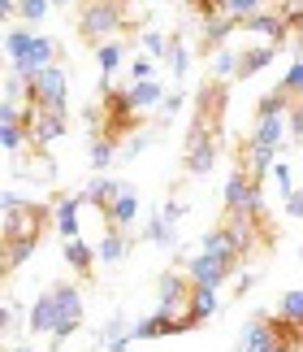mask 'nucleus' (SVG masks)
<instances>
[{"instance_id": "obj_1", "label": "nucleus", "mask_w": 303, "mask_h": 352, "mask_svg": "<svg viewBox=\"0 0 303 352\" xmlns=\"http://www.w3.org/2000/svg\"><path fill=\"white\" fill-rule=\"evenodd\" d=\"M226 83H204L199 91V109H195V122H191V135H186V157L182 166L186 174H208L217 166V153H221V122H226Z\"/></svg>"}, {"instance_id": "obj_2", "label": "nucleus", "mask_w": 303, "mask_h": 352, "mask_svg": "<svg viewBox=\"0 0 303 352\" xmlns=\"http://www.w3.org/2000/svg\"><path fill=\"white\" fill-rule=\"evenodd\" d=\"M48 226H52V209L44 205V200H22V205H13V209L5 213L0 239H5V243H13V239H22V243H39Z\"/></svg>"}, {"instance_id": "obj_3", "label": "nucleus", "mask_w": 303, "mask_h": 352, "mask_svg": "<svg viewBox=\"0 0 303 352\" xmlns=\"http://www.w3.org/2000/svg\"><path fill=\"white\" fill-rule=\"evenodd\" d=\"M65 96H70V78H65V70H61L57 61L22 78V104H39V109H65Z\"/></svg>"}, {"instance_id": "obj_4", "label": "nucleus", "mask_w": 303, "mask_h": 352, "mask_svg": "<svg viewBox=\"0 0 303 352\" xmlns=\"http://www.w3.org/2000/svg\"><path fill=\"white\" fill-rule=\"evenodd\" d=\"M126 31V9H121V0H87L78 13V35L91 39V44H100V39Z\"/></svg>"}, {"instance_id": "obj_5", "label": "nucleus", "mask_w": 303, "mask_h": 352, "mask_svg": "<svg viewBox=\"0 0 303 352\" xmlns=\"http://www.w3.org/2000/svg\"><path fill=\"white\" fill-rule=\"evenodd\" d=\"M52 305H57V322H52V344H65L70 335L82 327V296H78V287L74 283H52Z\"/></svg>"}, {"instance_id": "obj_6", "label": "nucleus", "mask_w": 303, "mask_h": 352, "mask_svg": "<svg viewBox=\"0 0 303 352\" xmlns=\"http://www.w3.org/2000/svg\"><path fill=\"white\" fill-rule=\"evenodd\" d=\"M186 331H195V322L186 314H165V309H156L152 318L130 327V340H165V335H186Z\"/></svg>"}, {"instance_id": "obj_7", "label": "nucleus", "mask_w": 303, "mask_h": 352, "mask_svg": "<svg viewBox=\"0 0 303 352\" xmlns=\"http://www.w3.org/2000/svg\"><path fill=\"white\" fill-rule=\"evenodd\" d=\"M65 126H70L65 109H39V104H35V122H31V131H26V144L44 148V144H52V140H61Z\"/></svg>"}, {"instance_id": "obj_8", "label": "nucleus", "mask_w": 303, "mask_h": 352, "mask_svg": "<svg viewBox=\"0 0 303 352\" xmlns=\"http://www.w3.org/2000/svg\"><path fill=\"white\" fill-rule=\"evenodd\" d=\"M230 274H234V270H230L226 261H217V256H204V252H195V256L186 261V278L195 283V287H213V292H217Z\"/></svg>"}, {"instance_id": "obj_9", "label": "nucleus", "mask_w": 303, "mask_h": 352, "mask_svg": "<svg viewBox=\"0 0 303 352\" xmlns=\"http://www.w3.org/2000/svg\"><path fill=\"white\" fill-rule=\"evenodd\" d=\"M282 135H286L282 113L278 118H256V131L247 135V144H252V153H260L265 161H273V157H278V148H282Z\"/></svg>"}, {"instance_id": "obj_10", "label": "nucleus", "mask_w": 303, "mask_h": 352, "mask_svg": "<svg viewBox=\"0 0 303 352\" xmlns=\"http://www.w3.org/2000/svg\"><path fill=\"white\" fill-rule=\"evenodd\" d=\"M52 57H57V44H52L48 35H31V44H26V52L18 61H13V74L26 78V74H35V70H44V65H52Z\"/></svg>"}, {"instance_id": "obj_11", "label": "nucleus", "mask_w": 303, "mask_h": 352, "mask_svg": "<svg viewBox=\"0 0 303 352\" xmlns=\"http://www.w3.org/2000/svg\"><path fill=\"white\" fill-rule=\"evenodd\" d=\"M156 296H160V309L165 314H186V300H191V278L186 274H160L156 283Z\"/></svg>"}, {"instance_id": "obj_12", "label": "nucleus", "mask_w": 303, "mask_h": 352, "mask_svg": "<svg viewBox=\"0 0 303 352\" xmlns=\"http://www.w3.org/2000/svg\"><path fill=\"white\" fill-rule=\"evenodd\" d=\"M234 31H256V35H269V39H273V48H282L286 39H291V35H286V26H282V18H278L273 9H256L252 18H243L239 26H234Z\"/></svg>"}, {"instance_id": "obj_13", "label": "nucleus", "mask_w": 303, "mask_h": 352, "mask_svg": "<svg viewBox=\"0 0 303 352\" xmlns=\"http://www.w3.org/2000/svg\"><path fill=\"white\" fill-rule=\"evenodd\" d=\"M100 218H104V226H113V231H130L134 218H139V196H134L130 187H126V192H121L113 205L100 213Z\"/></svg>"}, {"instance_id": "obj_14", "label": "nucleus", "mask_w": 303, "mask_h": 352, "mask_svg": "<svg viewBox=\"0 0 303 352\" xmlns=\"http://www.w3.org/2000/svg\"><path fill=\"white\" fill-rule=\"evenodd\" d=\"M269 331H273V352H303V322L269 314Z\"/></svg>"}, {"instance_id": "obj_15", "label": "nucleus", "mask_w": 303, "mask_h": 352, "mask_svg": "<svg viewBox=\"0 0 303 352\" xmlns=\"http://www.w3.org/2000/svg\"><path fill=\"white\" fill-rule=\"evenodd\" d=\"M61 252H65V265H70L82 283H87V278L95 274V252H91L82 239H65V248H61Z\"/></svg>"}, {"instance_id": "obj_16", "label": "nucleus", "mask_w": 303, "mask_h": 352, "mask_svg": "<svg viewBox=\"0 0 303 352\" xmlns=\"http://www.w3.org/2000/svg\"><path fill=\"white\" fill-rule=\"evenodd\" d=\"M121 192H126V183H117V179H95L91 187H87V192H78L82 196V205H95V209H108V205H113V200L121 196Z\"/></svg>"}, {"instance_id": "obj_17", "label": "nucleus", "mask_w": 303, "mask_h": 352, "mask_svg": "<svg viewBox=\"0 0 303 352\" xmlns=\"http://www.w3.org/2000/svg\"><path fill=\"white\" fill-rule=\"evenodd\" d=\"M243 352H273V331H269V314H256L243 331Z\"/></svg>"}, {"instance_id": "obj_18", "label": "nucleus", "mask_w": 303, "mask_h": 352, "mask_svg": "<svg viewBox=\"0 0 303 352\" xmlns=\"http://www.w3.org/2000/svg\"><path fill=\"white\" fill-rule=\"evenodd\" d=\"M217 314V292L213 287H195V283H191V300H186V318L195 322V327H204V322H208Z\"/></svg>"}, {"instance_id": "obj_19", "label": "nucleus", "mask_w": 303, "mask_h": 352, "mask_svg": "<svg viewBox=\"0 0 303 352\" xmlns=\"http://www.w3.org/2000/svg\"><path fill=\"white\" fill-rule=\"evenodd\" d=\"M273 44H260V48H247L239 61H234V78H252V74H260L265 65H273Z\"/></svg>"}, {"instance_id": "obj_20", "label": "nucleus", "mask_w": 303, "mask_h": 352, "mask_svg": "<svg viewBox=\"0 0 303 352\" xmlns=\"http://www.w3.org/2000/svg\"><path fill=\"white\" fill-rule=\"evenodd\" d=\"M78 205H82V196H65L61 205L52 209V222H57L61 239H78Z\"/></svg>"}, {"instance_id": "obj_21", "label": "nucleus", "mask_w": 303, "mask_h": 352, "mask_svg": "<svg viewBox=\"0 0 303 352\" xmlns=\"http://www.w3.org/2000/svg\"><path fill=\"white\" fill-rule=\"evenodd\" d=\"M234 31V22L230 18H208L204 22V39H199V57H213V52H221L226 44V35Z\"/></svg>"}, {"instance_id": "obj_22", "label": "nucleus", "mask_w": 303, "mask_h": 352, "mask_svg": "<svg viewBox=\"0 0 303 352\" xmlns=\"http://www.w3.org/2000/svg\"><path fill=\"white\" fill-rule=\"evenodd\" d=\"M126 100H130V109L139 113V109H152V104H160V100H165V91H160L156 78H143V83H130V87H126Z\"/></svg>"}, {"instance_id": "obj_23", "label": "nucleus", "mask_w": 303, "mask_h": 352, "mask_svg": "<svg viewBox=\"0 0 303 352\" xmlns=\"http://www.w3.org/2000/svg\"><path fill=\"white\" fill-rule=\"evenodd\" d=\"M52 322H57V305H52V292H44L31 305V335H48Z\"/></svg>"}, {"instance_id": "obj_24", "label": "nucleus", "mask_w": 303, "mask_h": 352, "mask_svg": "<svg viewBox=\"0 0 303 352\" xmlns=\"http://www.w3.org/2000/svg\"><path fill=\"white\" fill-rule=\"evenodd\" d=\"M126 248H130L126 231H113V226H108V231H104V243H100V248H91V252L100 256V261L113 265V261H121V256H126Z\"/></svg>"}, {"instance_id": "obj_25", "label": "nucleus", "mask_w": 303, "mask_h": 352, "mask_svg": "<svg viewBox=\"0 0 303 352\" xmlns=\"http://www.w3.org/2000/svg\"><path fill=\"white\" fill-rule=\"evenodd\" d=\"M291 104H299V100H286L282 91L273 87V91H265V96L256 100V118H278V113H286V109H291Z\"/></svg>"}, {"instance_id": "obj_26", "label": "nucleus", "mask_w": 303, "mask_h": 352, "mask_svg": "<svg viewBox=\"0 0 303 352\" xmlns=\"http://www.w3.org/2000/svg\"><path fill=\"white\" fill-rule=\"evenodd\" d=\"M0 248H5V270H9V274H13V270H18V265H26V261H31L35 243H22V239H13V243H5V239H0Z\"/></svg>"}, {"instance_id": "obj_27", "label": "nucleus", "mask_w": 303, "mask_h": 352, "mask_svg": "<svg viewBox=\"0 0 303 352\" xmlns=\"http://www.w3.org/2000/svg\"><path fill=\"white\" fill-rule=\"evenodd\" d=\"M95 57H100V70L104 74H113L117 65H121V44H117V39H104V44H95Z\"/></svg>"}, {"instance_id": "obj_28", "label": "nucleus", "mask_w": 303, "mask_h": 352, "mask_svg": "<svg viewBox=\"0 0 303 352\" xmlns=\"http://www.w3.org/2000/svg\"><path fill=\"white\" fill-rule=\"evenodd\" d=\"M278 91H282L286 100H303V96H299V91H303V65H299V61L291 65V70H286V78L278 83Z\"/></svg>"}, {"instance_id": "obj_29", "label": "nucleus", "mask_w": 303, "mask_h": 352, "mask_svg": "<svg viewBox=\"0 0 303 352\" xmlns=\"http://www.w3.org/2000/svg\"><path fill=\"white\" fill-rule=\"evenodd\" d=\"M0 148H5V153H22L26 148V131L18 122H13V126H0Z\"/></svg>"}, {"instance_id": "obj_30", "label": "nucleus", "mask_w": 303, "mask_h": 352, "mask_svg": "<svg viewBox=\"0 0 303 352\" xmlns=\"http://www.w3.org/2000/svg\"><path fill=\"white\" fill-rule=\"evenodd\" d=\"M13 13L26 18V22H39L48 13V0H13Z\"/></svg>"}, {"instance_id": "obj_31", "label": "nucleus", "mask_w": 303, "mask_h": 352, "mask_svg": "<svg viewBox=\"0 0 303 352\" xmlns=\"http://www.w3.org/2000/svg\"><path fill=\"white\" fill-rule=\"evenodd\" d=\"M278 318H291V322H303V296H299V287H291L282 296V314Z\"/></svg>"}, {"instance_id": "obj_32", "label": "nucleus", "mask_w": 303, "mask_h": 352, "mask_svg": "<svg viewBox=\"0 0 303 352\" xmlns=\"http://www.w3.org/2000/svg\"><path fill=\"white\" fill-rule=\"evenodd\" d=\"M165 57H169V70L182 78L186 74V48H182V39H169V48H165Z\"/></svg>"}, {"instance_id": "obj_33", "label": "nucleus", "mask_w": 303, "mask_h": 352, "mask_svg": "<svg viewBox=\"0 0 303 352\" xmlns=\"http://www.w3.org/2000/svg\"><path fill=\"white\" fill-rule=\"evenodd\" d=\"M108 161H113V144H108V140H91V166L104 170Z\"/></svg>"}, {"instance_id": "obj_34", "label": "nucleus", "mask_w": 303, "mask_h": 352, "mask_svg": "<svg viewBox=\"0 0 303 352\" xmlns=\"http://www.w3.org/2000/svg\"><path fill=\"white\" fill-rule=\"evenodd\" d=\"M191 13H195L199 22H208V18H221V0H191Z\"/></svg>"}, {"instance_id": "obj_35", "label": "nucleus", "mask_w": 303, "mask_h": 352, "mask_svg": "<svg viewBox=\"0 0 303 352\" xmlns=\"http://www.w3.org/2000/svg\"><path fill=\"white\" fill-rule=\"evenodd\" d=\"M143 235H147L152 243H169V239H173V226H165L160 218H152V222H147V231H143Z\"/></svg>"}, {"instance_id": "obj_36", "label": "nucleus", "mask_w": 303, "mask_h": 352, "mask_svg": "<svg viewBox=\"0 0 303 352\" xmlns=\"http://www.w3.org/2000/svg\"><path fill=\"white\" fill-rule=\"evenodd\" d=\"M26 44H31V31H13V35L5 39V48H9V57H13V61H18L22 52H26Z\"/></svg>"}, {"instance_id": "obj_37", "label": "nucleus", "mask_w": 303, "mask_h": 352, "mask_svg": "<svg viewBox=\"0 0 303 352\" xmlns=\"http://www.w3.org/2000/svg\"><path fill=\"white\" fill-rule=\"evenodd\" d=\"M143 48L152 52V57H165V48H169V39H165V35H156V31H147V35H143Z\"/></svg>"}, {"instance_id": "obj_38", "label": "nucleus", "mask_w": 303, "mask_h": 352, "mask_svg": "<svg viewBox=\"0 0 303 352\" xmlns=\"http://www.w3.org/2000/svg\"><path fill=\"white\" fill-rule=\"evenodd\" d=\"M217 74H221V83L234 78V57H230V52H217Z\"/></svg>"}, {"instance_id": "obj_39", "label": "nucleus", "mask_w": 303, "mask_h": 352, "mask_svg": "<svg viewBox=\"0 0 303 352\" xmlns=\"http://www.w3.org/2000/svg\"><path fill=\"white\" fill-rule=\"evenodd\" d=\"M130 74H134V83H143V78H152V61H147V57H134Z\"/></svg>"}, {"instance_id": "obj_40", "label": "nucleus", "mask_w": 303, "mask_h": 352, "mask_svg": "<svg viewBox=\"0 0 303 352\" xmlns=\"http://www.w3.org/2000/svg\"><path fill=\"white\" fill-rule=\"evenodd\" d=\"M18 122V104L13 100H0V126H13Z\"/></svg>"}, {"instance_id": "obj_41", "label": "nucleus", "mask_w": 303, "mask_h": 352, "mask_svg": "<svg viewBox=\"0 0 303 352\" xmlns=\"http://www.w3.org/2000/svg\"><path fill=\"white\" fill-rule=\"evenodd\" d=\"M13 327H18V318H13V309H5V305H0V335H5V331H13Z\"/></svg>"}, {"instance_id": "obj_42", "label": "nucleus", "mask_w": 303, "mask_h": 352, "mask_svg": "<svg viewBox=\"0 0 303 352\" xmlns=\"http://www.w3.org/2000/svg\"><path fill=\"white\" fill-rule=\"evenodd\" d=\"M286 213H291V218H299V192H286Z\"/></svg>"}, {"instance_id": "obj_43", "label": "nucleus", "mask_w": 303, "mask_h": 352, "mask_svg": "<svg viewBox=\"0 0 303 352\" xmlns=\"http://www.w3.org/2000/svg\"><path fill=\"white\" fill-rule=\"evenodd\" d=\"M165 109H169V118H173L178 109H182V91H173V96H169V100H165Z\"/></svg>"}, {"instance_id": "obj_44", "label": "nucleus", "mask_w": 303, "mask_h": 352, "mask_svg": "<svg viewBox=\"0 0 303 352\" xmlns=\"http://www.w3.org/2000/svg\"><path fill=\"white\" fill-rule=\"evenodd\" d=\"M5 18H13V0H0V22Z\"/></svg>"}, {"instance_id": "obj_45", "label": "nucleus", "mask_w": 303, "mask_h": 352, "mask_svg": "<svg viewBox=\"0 0 303 352\" xmlns=\"http://www.w3.org/2000/svg\"><path fill=\"white\" fill-rule=\"evenodd\" d=\"M0 278H9V270H5V248H0Z\"/></svg>"}, {"instance_id": "obj_46", "label": "nucleus", "mask_w": 303, "mask_h": 352, "mask_svg": "<svg viewBox=\"0 0 303 352\" xmlns=\"http://www.w3.org/2000/svg\"><path fill=\"white\" fill-rule=\"evenodd\" d=\"M48 5H70V0H48Z\"/></svg>"}, {"instance_id": "obj_47", "label": "nucleus", "mask_w": 303, "mask_h": 352, "mask_svg": "<svg viewBox=\"0 0 303 352\" xmlns=\"http://www.w3.org/2000/svg\"><path fill=\"white\" fill-rule=\"evenodd\" d=\"M22 352H35V348H22Z\"/></svg>"}]
</instances>
